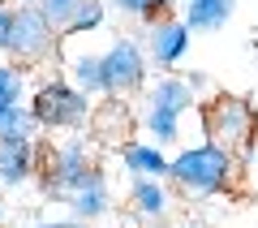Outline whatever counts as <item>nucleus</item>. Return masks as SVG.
Wrapping results in <instances>:
<instances>
[{"label":"nucleus","instance_id":"nucleus-1","mask_svg":"<svg viewBox=\"0 0 258 228\" xmlns=\"http://www.w3.org/2000/svg\"><path fill=\"white\" fill-rule=\"evenodd\" d=\"M168 181L181 198H220L232 194L241 181V159H232L215 142H194L181 146L168 164Z\"/></svg>","mask_w":258,"mask_h":228},{"label":"nucleus","instance_id":"nucleus-2","mask_svg":"<svg viewBox=\"0 0 258 228\" xmlns=\"http://www.w3.org/2000/svg\"><path fill=\"white\" fill-rule=\"evenodd\" d=\"M203 117V138L215 146H224L232 159L245 164L249 151H254V138H258V108L245 99V95H211V99L198 108Z\"/></svg>","mask_w":258,"mask_h":228},{"label":"nucleus","instance_id":"nucleus-3","mask_svg":"<svg viewBox=\"0 0 258 228\" xmlns=\"http://www.w3.org/2000/svg\"><path fill=\"white\" fill-rule=\"evenodd\" d=\"M194 108H198V95L189 91V82L181 73H164V78H155V86H147V99H142V112H138L142 134L159 146H176L181 142V121Z\"/></svg>","mask_w":258,"mask_h":228},{"label":"nucleus","instance_id":"nucleus-4","mask_svg":"<svg viewBox=\"0 0 258 228\" xmlns=\"http://www.w3.org/2000/svg\"><path fill=\"white\" fill-rule=\"evenodd\" d=\"M30 112H35L43 134H78V129L91 125L95 99L86 91H78L69 78H47L30 95Z\"/></svg>","mask_w":258,"mask_h":228},{"label":"nucleus","instance_id":"nucleus-5","mask_svg":"<svg viewBox=\"0 0 258 228\" xmlns=\"http://www.w3.org/2000/svg\"><path fill=\"white\" fill-rule=\"evenodd\" d=\"M95 159V138H60V142H39V185L47 198L64 202L69 190L82 181Z\"/></svg>","mask_w":258,"mask_h":228},{"label":"nucleus","instance_id":"nucleus-6","mask_svg":"<svg viewBox=\"0 0 258 228\" xmlns=\"http://www.w3.org/2000/svg\"><path fill=\"white\" fill-rule=\"evenodd\" d=\"M56 52H60V30L47 22V13L39 5H13V30H9L5 56L35 69V65L56 61Z\"/></svg>","mask_w":258,"mask_h":228},{"label":"nucleus","instance_id":"nucleus-7","mask_svg":"<svg viewBox=\"0 0 258 228\" xmlns=\"http://www.w3.org/2000/svg\"><path fill=\"white\" fill-rule=\"evenodd\" d=\"M103 61V95H138L147 91V78H151V56L138 39L116 35L108 47L99 52Z\"/></svg>","mask_w":258,"mask_h":228},{"label":"nucleus","instance_id":"nucleus-8","mask_svg":"<svg viewBox=\"0 0 258 228\" xmlns=\"http://www.w3.org/2000/svg\"><path fill=\"white\" fill-rule=\"evenodd\" d=\"M172 202H176V190L168 177H134V185H129V219H138L147 228L168 224Z\"/></svg>","mask_w":258,"mask_h":228},{"label":"nucleus","instance_id":"nucleus-9","mask_svg":"<svg viewBox=\"0 0 258 228\" xmlns=\"http://www.w3.org/2000/svg\"><path fill=\"white\" fill-rule=\"evenodd\" d=\"M64 207H69L74 219H82V224H99V219H108L112 215V181H108V173L95 164L91 173L69 190Z\"/></svg>","mask_w":258,"mask_h":228},{"label":"nucleus","instance_id":"nucleus-10","mask_svg":"<svg viewBox=\"0 0 258 228\" xmlns=\"http://www.w3.org/2000/svg\"><path fill=\"white\" fill-rule=\"evenodd\" d=\"M189 35L194 30L185 26V18H159V22H151L147 26V56H151V65L155 69H176V65L185 61V52H189Z\"/></svg>","mask_w":258,"mask_h":228},{"label":"nucleus","instance_id":"nucleus-11","mask_svg":"<svg viewBox=\"0 0 258 228\" xmlns=\"http://www.w3.org/2000/svg\"><path fill=\"white\" fill-rule=\"evenodd\" d=\"M138 125H142V121H138V112L129 108L125 95H103V103L91 112L95 142H129Z\"/></svg>","mask_w":258,"mask_h":228},{"label":"nucleus","instance_id":"nucleus-12","mask_svg":"<svg viewBox=\"0 0 258 228\" xmlns=\"http://www.w3.org/2000/svg\"><path fill=\"white\" fill-rule=\"evenodd\" d=\"M39 177V138L35 142H0V185L18 190V185Z\"/></svg>","mask_w":258,"mask_h":228},{"label":"nucleus","instance_id":"nucleus-13","mask_svg":"<svg viewBox=\"0 0 258 228\" xmlns=\"http://www.w3.org/2000/svg\"><path fill=\"white\" fill-rule=\"evenodd\" d=\"M120 164L129 177H168L172 155H168V146L151 142V138H129L120 142Z\"/></svg>","mask_w":258,"mask_h":228},{"label":"nucleus","instance_id":"nucleus-14","mask_svg":"<svg viewBox=\"0 0 258 228\" xmlns=\"http://www.w3.org/2000/svg\"><path fill=\"white\" fill-rule=\"evenodd\" d=\"M185 5V26L207 35V30H224L237 13V0H181Z\"/></svg>","mask_w":258,"mask_h":228},{"label":"nucleus","instance_id":"nucleus-15","mask_svg":"<svg viewBox=\"0 0 258 228\" xmlns=\"http://www.w3.org/2000/svg\"><path fill=\"white\" fill-rule=\"evenodd\" d=\"M64 78H69L78 91H86L91 99H103V61H99V52L69 56V69H64Z\"/></svg>","mask_w":258,"mask_h":228},{"label":"nucleus","instance_id":"nucleus-16","mask_svg":"<svg viewBox=\"0 0 258 228\" xmlns=\"http://www.w3.org/2000/svg\"><path fill=\"white\" fill-rule=\"evenodd\" d=\"M39 134H43V129H39L30 103H18V108L0 112V142H35Z\"/></svg>","mask_w":258,"mask_h":228},{"label":"nucleus","instance_id":"nucleus-17","mask_svg":"<svg viewBox=\"0 0 258 228\" xmlns=\"http://www.w3.org/2000/svg\"><path fill=\"white\" fill-rule=\"evenodd\" d=\"M26 86H30L26 65H18V61H0V112L18 108V103H30Z\"/></svg>","mask_w":258,"mask_h":228},{"label":"nucleus","instance_id":"nucleus-18","mask_svg":"<svg viewBox=\"0 0 258 228\" xmlns=\"http://www.w3.org/2000/svg\"><path fill=\"white\" fill-rule=\"evenodd\" d=\"M108 9L125 13V18H138L142 26H151V22L168 18L176 9V0H108Z\"/></svg>","mask_w":258,"mask_h":228},{"label":"nucleus","instance_id":"nucleus-19","mask_svg":"<svg viewBox=\"0 0 258 228\" xmlns=\"http://www.w3.org/2000/svg\"><path fill=\"white\" fill-rule=\"evenodd\" d=\"M108 22V0H82L74 13V22H69V30H64V39H78V35H95V30Z\"/></svg>","mask_w":258,"mask_h":228},{"label":"nucleus","instance_id":"nucleus-20","mask_svg":"<svg viewBox=\"0 0 258 228\" xmlns=\"http://www.w3.org/2000/svg\"><path fill=\"white\" fill-rule=\"evenodd\" d=\"M78 5H82V0H39V9H43V13H47V22L60 30V39H64V30H69V22H74Z\"/></svg>","mask_w":258,"mask_h":228},{"label":"nucleus","instance_id":"nucleus-21","mask_svg":"<svg viewBox=\"0 0 258 228\" xmlns=\"http://www.w3.org/2000/svg\"><path fill=\"white\" fill-rule=\"evenodd\" d=\"M9 30H13V5H0V52L9 47Z\"/></svg>","mask_w":258,"mask_h":228},{"label":"nucleus","instance_id":"nucleus-22","mask_svg":"<svg viewBox=\"0 0 258 228\" xmlns=\"http://www.w3.org/2000/svg\"><path fill=\"white\" fill-rule=\"evenodd\" d=\"M185 82H189V91L198 95V91H207V86H211V78H207L203 69H189V73H185Z\"/></svg>","mask_w":258,"mask_h":228},{"label":"nucleus","instance_id":"nucleus-23","mask_svg":"<svg viewBox=\"0 0 258 228\" xmlns=\"http://www.w3.org/2000/svg\"><path fill=\"white\" fill-rule=\"evenodd\" d=\"M30 228H86V224L69 215V219H39V224H30Z\"/></svg>","mask_w":258,"mask_h":228},{"label":"nucleus","instance_id":"nucleus-24","mask_svg":"<svg viewBox=\"0 0 258 228\" xmlns=\"http://www.w3.org/2000/svg\"><path fill=\"white\" fill-rule=\"evenodd\" d=\"M5 219H9V207H5V194H0V224H5Z\"/></svg>","mask_w":258,"mask_h":228},{"label":"nucleus","instance_id":"nucleus-25","mask_svg":"<svg viewBox=\"0 0 258 228\" xmlns=\"http://www.w3.org/2000/svg\"><path fill=\"white\" fill-rule=\"evenodd\" d=\"M9 5H39V0H9Z\"/></svg>","mask_w":258,"mask_h":228},{"label":"nucleus","instance_id":"nucleus-26","mask_svg":"<svg viewBox=\"0 0 258 228\" xmlns=\"http://www.w3.org/2000/svg\"><path fill=\"white\" fill-rule=\"evenodd\" d=\"M176 5H181V0H176Z\"/></svg>","mask_w":258,"mask_h":228},{"label":"nucleus","instance_id":"nucleus-27","mask_svg":"<svg viewBox=\"0 0 258 228\" xmlns=\"http://www.w3.org/2000/svg\"><path fill=\"white\" fill-rule=\"evenodd\" d=\"M116 228H120V224H116Z\"/></svg>","mask_w":258,"mask_h":228}]
</instances>
